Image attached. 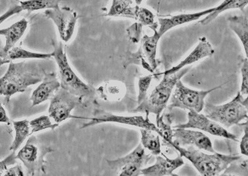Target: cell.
<instances>
[{
  "label": "cell",
  "instance_id": "obj_1",
  "mask_svg": "<svg viewBox=\"0 0 248 176\" xmlns=\"http://www.w3.org/2000/svg\"><path fill=\"white\" fill-rule=\"evenodd\" d=\"M45 73L38 64L11 62L6 73L0 78V95L8 102L14 95L23 93L30 86L42 81Z\"/></svg>",
  "mask_w": 248,
  "mask_h": 176
},
{
  "label": "cell",
  "instance_id": "obj_2",
  "mask_svg": "<svg viewBox=\"0 0 248 176\" xmlns=\"http://www.w3.org/2000/svg\"><path fill=\"white\" fill-rule=\"evenodd\" d=\"M171 146L179 152L182 157L188 159L202 176H218L230 164L242 159L240 156L225 155L218 153L209 155L195 149L194 146H189L188 148L174 144Z\"/></svg>",
  "mask_w": 248,
  "mask_h": 176
},
{
  "label": "cell",
  "instance_id": "obj_3",
  "mask_svg": "<svg viewBox=\"0 0 248 176\" xmlns=\"http://www.w3.org/2000/svg\"><path fill=\"white\" fill-rule=\"evenodd\" d=\"M189 70V67H186L174 74H164L159 85L153 90L151 94L147 96L144 101L139 104L134 112L145 113L146 116H149L150 113H154L156 115V118L160 116L168 104L176 82L181 80Z\"/></svg>",
  "mask_w": 248,
  "mask_h": 176
},
{
  "label": "cell",
  "instance_id": "obj_4",
  "mask_svg": "<svg viewBox=\"0 0 248 176\" xmlns=\"http://www.w3.org/2000/svg\"><path fill=\"white\" fill-rule=\"evenodd\" d=\"M248 96L244 98L240 91L231 101L222 105L205 104V114L211 120L227 128L239 125L248 120Z\"/></svg>",
  "mask_w": 248,
  "mask_h": 176
},
{
  "label": "cell",
  "instance_id": "obj_5",
  "mask_svg": "<svg viewBox=\"0 0 248 176\" xmlns=\"http://www.w3.org/2000/svg\"><path fill=\"white\" fill-rule=\"evenodd\" d=\"M51 55L58 66L61 88L82 98L93 96L94 93L93 89L82 81L71 68L62 43L55 46Z\"/></svg>",
  "mask_w": 248,
  "mask_h": 176
},
{
  "label": "cell",
  "instance_id": "obj_6",
  "mask_svg": "<svg viewBox=\"0 0 248 176\" xmlns=\"http://www.w3.org/2000/svg\"><path fill=\"white\" fill-rule=\"evenodd\" d=\"M154 34H146L141 38L140 45L136 52L131 53L127 56L124 63V67H127L131 64L141 65L149 72L154 73L159 66V60L156 58L158 43L161 36L157 30L154 31Z\"/></svg>",
  "mask_w": 248,
  "mask_h": 176
},
{
  "label": "cell",
  "instance_id": "obj_7",
  "mask_svg": "<svg viewBox=\"0 0 248 176\" xmlns=\"http://www.w3.org/2000/svg\"><path fill=\"white\" fill-rule=\"evenodd\" d=\"M220 88L221 86L207 91H196L186 87L181 80H178L174 87V93L171 95L168 109L178 108L201 112L204 108L205 99L207 95Z\"/></svg>",
  "mask_w": 248,
  "mask_h": 176
},
{
  "label": "cell",
  "instance_id": "obj_8",
  "mask_svg": "<svg viewBox=\"0 0 248 176\" xmlns=\"http://www.w3.org/2000/svg\"><path fill=\"white\" fill-rule=\"evenodd\" d=\"M53 151L50 147L40 144L36 137L32 136L16 155V159L23 163L30 175H40L46 173V155Z\"/></svg>",
  "mask_w": 248,
  "mask_h": 176
},
{
  "label": "cell",
  "instance_id": "obj_9",
  "mask_svg": "<svg viewBox=\"0 0 248 176\" xmlns=\"http://www.w3.org/2000/svg\"><path fill=\"white\" fill-rule=\"evenodd\" d=\"M103 123H117L127 126H135L141 128L151 130L155 132L160 137V131L157 126L149 119V116L146 117L139 115V116H130V115H119L108 112L103 110H95L93 117L89 118V122L82 125L80 129L92 127L95 125L103 124Z\"/></svg>",
  "mask_w": 248,
  "mask_h": 176
},
{
  "label": "cell",
  "instance_id": "obj_10",
  "mask_svg": "<svg viewBox=\"0 0 248 176\" xmlns=\"http://www.w3.org/2000/svg\"><path fill=\"white\" fill-rule=\"evenodd\" d=\"M83 98L75 96L66 90L60 88L50 99L48 109L49 116L57 124L69 118H82L73 116L71 112L82 103Z\"/></svg>",
  "mask_w": 248,
  "mask_h": 176
},
{
  "label": "cell",
  "instance_id": "obj_11",
  "mask_svg": "<svg viewBox=\"0 0 248 176\" xmlns=\"http://www.w3.org/2000/svg\"><path fill=\"white\" fill-rule=\"evenodd\" d=\"M152 155H147L144 148L139 144L133 151L114 160H106L108 166L119 171L120 176H139L141 174L143 167L151 160Z\"/></svg>",
  "mask_w": 248,
  "mask_h": 176
},
{
  "label": "cell",
  "instance_id": "obj_12",
  "mask_svg": "<svg viewBox=\"0 0 248 176\" xmlns=\"http://www.w3.org/2000/svg\"><path fill=\"white\" fill-rule=\"evenodd\" d=\"M188 120L185 124L177 125L174 128H184V129H199L206 132L214 136L223 137L238 142V139L236 135L227 131L218 123L211 120L206 115L200 112L190 111L188 113Z\"/></svg>",
  "mask_w": 248,
  "mask_h": 176
},
{
  "label": "cell",
  "instance_id": "obj_13",
  "mask_svg": "<svg viewBox=\"0 0 248 176\" xmlns=\"http://www.w3.org/2000/svg\"><path fill=\"white\" fill-rule=\"evenodd\" d=\"M44 16L52 20L58 28L60 38L65 43L72 38L77 20L80 17L77 12L69 7L46 10Z\"/></svg>",
  "mask_w": 248,
  "mask_h": 176
},
{
  "label": "cell",
  "instance_id": "obj_14",
  "mask_svg": "<svg viewBox=\"0 0 248 176\" xmlns=\"http://www.w3.org/2000/svg\"><path fill=\"white\" fill-rule=\"evenodd\" d=\"M173 138L170 146L173 144L182 147L194 146L198 149L203 150L209 153H216L211 139L202 132L184 128H174Z\"/></svg>",
  "mask_w": 248,
  "mask_h": 176
},
{
  "label": "cell",
  "instance_id": "obj_15",
  "mask_svg": "<svg viewBox=\"0 0 248 176\" xmlns=\"http://www.w3.org/2000/svg\"><path fill=\"white\" fill-rule=\"evenodd\" d=\"M216 7H211L208 10L200 11V12L194 13H188V14H181L172 16L170 17H160L158 19V24L159 25V28L157 30V32L159 35L162 36L165 33L172 29L175 28L178 26L185 25V24L191 23L198 21L202 17L208 16L214 12Z\"/></svg>",
  "mask_w": 248,
  "mask_h": 176
},
{
  "label": "cell",
  "instance_id": "obj_16",
  "mask_svg": "<svg viewBox=\"0 0 248 176\" xmlns=\"http://www.w3.org/2000/svg\"><path fill=\"white\" fill-rule=\"evenodd\" d=\"M215 49L212 45L205 36L199 38L197 46L188 56L180 62L177 65L174 66L170 69L165 71L163 74L172 75L183 69L186 66L196 63L203 59L209 58L214 54Z\"/></svg>",
  "mask_w": 248,
  "mask_h": 176
},
{
  "label": "cell",
  "instance_id": "obj_17",
  "mask_svg": "<svg viewBox=\"0 0 248 176\" xmlns=\"http://www.w3.org/2000/svg\"><path fill=\"white\" fill-rule=\"evenodd\" d=\"M60 88V81L56 73H46L42 83L33 91L31 95L32 107L50 100Z\"/></svg>",
  "mask_w": 248,
  "mask_h": 176
},
{
  "label": "cell",
  "instance_id": "obj_18",
  "mask_svg": "<svg viewBox=\"0 0 248 176\" xmlns=\"http://www.w3.org/2000/svg\"><path fill=\"white\" fill-rule=\"evenodd\" d=\"M156 162L152 166L141 170V173L146 176H176L174 170L185 164L181 156L174 159H170L156 156Z\"/></svg>",
  "mask_w": 248,
  "mask_h": 176
},
{
  "label": "cell",
  "instance_id": "obj_19",
  "mask_svg": "<svg viewBox=\"0 0 248 176\" xmlns=\"http://www.w3.org/2000/svg\"><path fill=\"white\" fill-rule=\"evenodd\" d=\"M27 27L28 21L26 19H22L7 28L0 29V36H5V46L2 48V52L5 57L7 53L15 47L24 35Z\"/></svg>",
  "mask_w": 248,
  "mask_h": 176
},
{
  "label": "cell",
  "instance_id": "obj_20",
  "mask_svg": "<svg viewBox=\"0 0 248 176\" xmlns=\"http://www.w3.org/2000/svg\"><path fill=\"white\" fill-rule=\"evenodd\" d=\"M229 27L238 36L248 58V11L245 10L242 16H230L229 19Z\"/></svg>",
  "mask_w": 248,
  "mask_h": 176
},
{
  "label": "cell",
  "instance_id": "obj_21",
  "mask_svg": "<svg viewBox=\"0 0 248 176\" xmlns=\"http://www.w3.org/2000/svg\"><path fill=\"white\" fill-rule=\"evenodd\" d=\"M248 3V0H224L219 5L216 7L214 12L204 16L201 21H199V23L202 25H208L216 19L220 14L226 11L240 10L244 12L247 7Z\"/></svg>",
  "mask_w": 248,
  "mask_h": 176
},
{
  "label": "cell",
  "instance_id": "obj_22",
  "mask_svg": "<svg viewBox=\"0 0 248 176\" xmlns=\"http://www.w3.org/2000/svg\"><path fill=\"white\" fill-rule=\"evenodd\" d=\"M138 6L134 5L133 0H112L107 16L135 19Z\"/></svg>",
  "mask_w": 248,
  "mask_h": 176
},
{
  "label": "cell",
  "instance_id": "obj_23",
  "mask_svg": "<svg viewBox=\"0 0 248 176\" xmlns=\"http://www.w3.org/2000/svg\"><path fill=\"white\" fill-rule=\"evenodd\" d=\"M97 92L104 100L115 101L120 100L124 96V87L119 82L109 81L97 88Z\"/></svg>",
  "mask_w": 248,
  "mask_h": 176
},
{
  "label": "cell",
  "instance_id": "obj_24",
  "mask_svg": "<svg viewBox=\"0 0 248 176\" xmlns=\"http://www.w3.org/2000/svg\"><path fill=\"white\" fill-rule=\"evenodd\" d=\"M29 122H30L27 120L15 121L13 122L16 131V136L10 146V150L12 151H16L30 135L31 128Z\"/></svg>",
  "mask_w": 248,
  "mask_h": 176
},
{
  "label": "cell",
  "instance_id": "obj_25",
  "mask_svg": "<svg viewBox=\"0 0 248 176\" xmlns=\"http://www.w3.org/2000/svg\"><path fill=\"white\" fill-rule=\"evenodd\" d=\"M157 128L160 131V137H162L165 144L170 145L173 141V129H172V115L165 113L156 118Z\"/></svg>",
  "mask_w": 248,
  "mask_h": 176
},
{
  "label": "cell",
  "instance_id": "obj_26",
  "mask_svg": "<svg viewBox=\"0 0 248 176\" xmlns=\"http://www.w3.org/2000/svg\"><path fill=\"white\" fill-rule=\"evenodd\" d=\"M141 144L148 149L152 155L158 156L161 153L159 135H155L151 130L141 129Z\"/></svg>",
  "mask_w": 248,
  "mask_h": 176
},
{
  "label": "cell",
  "instance_id": "obj_27",
  "mask_svg": "<svg viewBox=\"0 0 248 176\" xmlns=\"http://www.w3.org/2000/svg\"><path fill=\"white\" fill-rule=\"evenodd\" d=\"M63 0H25L20 1L23 11L29 12L42 10H51L60 7V3Z\"/></svg>",
  "mask_w": 248,
  "mask_h": 176
},
{
  "label": "cell",
  "instance_id": "obj_28",
  "mask_svg": "<svg viewBox=\"0 0 248 176\" xmlns=\"http://www.w3.org/2000/svg\"><path fill=\"white\" fill-rule=\"evenodd\" d=\"M52 57L51 54H44V53H36L26 50L19 47H14L11 49L6 54V58L10 62L13 60H20V59H41L46 60Z\"/></svg>",
  "mask_w": 248,
  "mask_h": 176
},
{
  "label": "cell",
  "instance_id": "obj_29",
  "mask_svg": "<svg viewBox=\"0 0 248 176\" xmlns=\"http://www.w3.org/2000/svg\"><path fill=\"white\" fill-rule=\"evenodd\" d=\"M135 20L143 27H148L152 30H157L158 23L155 21V16L146 7L138 6Z\"/></svg>",
  "mask_w": 248,
  "mask_h": 176
},
{
  "label": "cell",
  "instance_id": "obj_30",
  "mask_svg": "<svg viewBox=\"0 0 248 176\" xmlns=\"http://www.w3.org/2000/svg\"><path fill=\"white\" fill-rule=\"evenodd\" d=\"M31 128L30 135L32 134L43 131L45 129L54 130L59 126V124H52L50 117L47 115H41V116L36 117L34 120H31L29 122Z\"/></svg>",
  "mask_w": 248,
  "mask_h": 176
},
{
  "label": "cell",
  "instance_id": "obj_31",
  "mask_svg": "<svg viewBox=\"0 0 248 176\" xmlns=\"http://www.w3.org/2000/svg\"><path fill=\"white\" fill-rule=\"evenodd\" d=\"M153 80V75H149L147 76L140 78L139 80V96L137 98L138 105L144 101L147 97L148 90L150 84Z\"/></svg>",
  "mask_w": 248,
  "mask_h": 176
},
{
  "label": "cell",
  "instance_id": "obj_32",
  "mask_svg": "<svg viewBox=\"0 0 248 176\" xmlns=\"http://www.w3.org/2000/svg\"><path fill=\"white\" fill-rule=\"evenodd\" d=\"M142 27L140 23L137 22L126 29L128 37L134 43H139L140 41Z\"/></svg>",
  "mask_w": 248,
  "mask_h": 176
},
{
  "label": "cell",
  "instance_id": "obj_33",
  "mask_svg": "<svg viewBox=\"0 0 248 176\" xmlns=\"http://www.w3.org/2000/svg\"><path fill=\"white\" fill-rule=\"evenodd\" d=\"M242 84L240 93L242 95L247 96L248 94V58L244 59L241 67Z\"/></svg>",
  "mask_w": 248,
  "mask_h": 176
},
{
  "label": "cell",
  "instance_id": "obj_34",
  "mask_svg": "<svg viewBox=\"0 0 248 176\" xmlns=\"http://www.w3.org/2000/svg\"><path fill=\"white\" fill-rule=\"evenodd\" d=\"M236 161L232 163V166L230 164L231 167L228 166L227 169L223 172L222 176H229L231 175V174L235 173L238 174V170H240L242 173L245 174L246 176L248 175V160H245L242 163H238L236 164Z\"/></svg>",
  "mask_w": 248,
  "mask_h": 176
},
{
  "label": "cell",
  "instance_id": "obj_35",
  "mask_svg": "<svg viewBox=\"0 0 248 176\" xmlns=\"http://www.w3.org/2000/svg\"><path fill=\"white\" fill-rule=\"evenodd\" d=\"M238 126H243L244 135L240 144V153L242 155L248 157V127L247 120L244 124H240Z\"/></svg>",
  "mask_w": 248,
  "mask_h": 176
},
{
  "label": "cell",
  "instance_id": "obj_36",
  "mask_svg": "<svg viewBox=\"0 0 248 176\" xmlns=\"http://www.w3.org/2000/svg\"><path fill=\"white\" fill-rule=\"evenodd\" d=\"M16 155L15 152L5 158L4 160L0 161V176L4 175L5 171L7 170V167L16 164Z\"/></svg>",
  "mask_w": 248,
  "mask_h": 176
},
{
  "label": "cell",
  "instance_id": "obj_37",
  "mask_svg": "<svg viewBox=\"0 0 248 176\" xmlns=\"http://www.w3.org/2000/svg\"><path fill=\"white\" fill-rule=\"evenodd\" d=\"M23 11L21 5H14V6L11 7L5 14L0 16V25H1L3 22L6 21L11 16H14V15L19 14V13L23 12Z\"/></svg>",
  "mask_w": 248,
  "mask_h": 176
},
{
  "label": "cell",
  "instance_id": "obj_38",
  "mask_svg": "<svg viewBox=\"0 0 248 176\" xmlns=\"http://www.w3.org/2000/svg\"><path fill=\"white\" fill-rule=\"evenodd\" d=\"M5 176H23L24 172L21 165L17 164L16 166L9 168L5 171Z\"/></svg>",
  "mask_w": 248,
  "mask_h": 176
},
{
  "label": "cell",
  "instance_id": "obj_39",
  "mask_svg": "<svg viewBox=\"0 0 248 176\" xmlns=\"http://www.w3.org/2000/svg\"><path fill=\"white\" fill-rule=\"evenodd\" d=\"M10 121L3 106L0 104V123L10 124Z\"/></svg>",
  "mask_w": 248,
  "mask_h": 176
},
{
  "label": "cell",
  "instance_id": "obj_40",
  "mask_svg": "<svg viewBox=\"0 0 248 176\" xmlns=\"http://www.w3.org/2000/svg\"><path fill=\"white\" fill-rule=\"evenodd\" d=\"M11 62L9 61L6 58V57L3 55L2 52V48H0V67L4 65L5 64L10 63Z\"/></svg>",
  "mask_w": 248,
  "mask_h": 176
},
{
  "label": "cell",
  "instance_id": "obj_41",
  "mask_svg": "<svg viewBox=\"0 0 248 176\" xmlns=\"http://www.w3.org/2000/svg\"><path fill=\"white\" fill-rule=\"evenodd\" d=\"M134 1H135L136 4L140 5L144 0H134Z\"/></svg>",
  "mask_w": 248,
  "mask_h": 176
}]
</instances>
